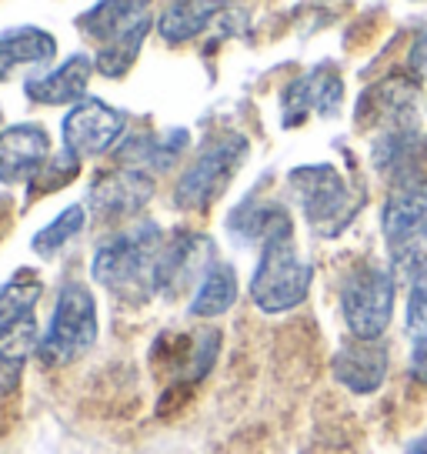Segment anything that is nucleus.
Returning a JSON list of instances; mask_svg holds the SVG:
<instances>
[{"label": "nucleus", "instance_id": "nucleus-1", "mask_svg": "<svg viewBox=\"0 0 427 454\" xmlns=\"http://www.w3.org/2000/svg\"><path fill=\"white\" fill-rule=\"evenodd\" d=\"M160 247H164V231L154 221H141V224L128 227L120 234H111L107 241L97 244L94 261H90V274L114 298L128 301V304H141V301L157 294Z\"/></svg>", "mask_w": 427, "mask_h": 454}, {"label": "nucleus", "instance_id": "nucleus-2", "mask_svg": "<svg viewBox=\"0 0 427 454\" xmlns=\"http://www.w3.org/2000/svg\"><path fill=\"white\" fill-rule=\"evenodd\" d=\"M151 24V0H97L77 17V27L100 47L94 57L97 71L111 81H120L137 64Z\"/></svg>", "mask_w": 427, "mask_h": 454}, {"label": "nucleus", "instance_id": "nucleus-3", "mask_svg": "<svg viewBox=\"0 0 427 454\" xmlns=\"http://www.w3.org/2000/svg\"><path fill=\"white\" fill-rule=\"evenodd\" d=\"M311 278V264L300 261L298 247H294V227H284L260 244V261L251 278V301L257 304V311L264 314L294 311L307 298Z\"/></svg>", "mask_w": 427, "mask_h": 454}, {"label": "nucleus", "instance_id": "nucleus-4", "mask_svg": "<svg viewBox=\"0 0 427 454\" xmlns=\"http://www.w3.org/2000/svg\"><path fill=\"white\" fill-rule=\"evenodd\" d=\"M287 181L311 231L321 238H338L354 221L357 207L364 200L334 164H304L291 170Z\"/></svg>", "mask_w": 427, "mask_h": 454}, {"label": "nucleus", "instance_id": "nucleus-5", "mask_svg": "<svg viewBox=\"0 0 427 454\" xmlns=\"http://www.w3.org/2000/svg\"><path fill=\"white\" fill-rule=\"evenodd\" d=\"M247 137L244 134H221L211 137L198 151L174 187V204L181 211H207L214 200L230 187L234 174L247 160Z\"/></svg>", "mask_w": 427, "mask_h": 454}, {"label": "nucleus", "instance_id": "nucleus-6", "mask_svg": "<svg viewBox=\"0 0 427 454\" xmlns=\"http://www.w3.org/2000/svg\"><path fill=\"white\" fill-rule=\"evenodd\" d=\"M97 340V301L90 287L81 281H67L58 291V304L50 314L47 334L37 344L43 364H71L87 355Z\"/></svg>", "mask_w": 427, "mask_h": 454}, {"label": "nucleus", "instance_id": "nucleus-7", "mask_svg": "<svg viewBox=\"0 0 427 454\" xmlns=\"http://www.w3.org/2000/svg\"><path fill=\"white\" fill-rule=\"evenodd\" d=\"M341 314L354 338L377 340L394 314V274L377 264H357L341 287Z\"/></svg>", "mask_w": 427, "mask_h": 454}, {"label": "nucleus", "instance_id": "nucleus-8", "mask_svg": "<svg viewBox=\"0 0 427 454\" xmlns=\"http://www.w3.org/2000/svg\"><path fill=\"white\" fill-rule=\"evenodd\" d=\"M124 128H128L124 111H117L100 98H84L67 111L60 124V137L71 154L84 160V157H100L114 151L124 141Z\"/></svg>", "mask_w": 427, "mask_h": 454}, {"label": "nucleus", "instance_id": "nucleus-9", "mask_svg": "<svg viewBox=\"0 0 427 454\" xmlns=\"http://www.w3.org/2000/svg\"><path fill=\"white\" fill-rule=\"evenodd\" d=\"M214 261H217V251L211 238L190 234V231L174 234L171 241H164L157 257V294L177 298L190 284H200Z\"/></svg>", "mask_w": 427, "mask_h": 454}, {"label": "nucleus", "instance_id": "nucleus-10", "mask_svg": "<svg viewBox=\"0 0 427 454\" xmlns=\"http://www.w3.org/2000/svg\"><path fill=\"white\" fill-rule=\"evenodd\" d=\"M151 198H154V177L141 168L120 164L90 187L87 211H94L100 221H124V217H134Z\"/></svg>", "mask_w": 427, "mask_h": 454}, {"label": "nucleus", "instance_id": "nucleus-11", "mask_svg": "<svg viewBox=\"0 0 427 454\" xmlns=\"http://www.w3.org/2000/svg\"><path fill=\"white\" fill-rule=\"evenodd\" d=\"M387 251H398L404 244L417 241L427 234V177H404L398 184H391V194L384 200L381 214Z\"/></svg>", "mask_w": 427, "mask_h": 454}, {"label": "nucleus", "instance_id": "nucleus-12", "mask_svg": "<svg viewBox=\"0 0 427 454\" xmlns=\"http://www.w3.org/2000/svg\"><path fill=\"white\" fill-rule=\"evenodd\" d=\"M414 104H417V81L408 77H387L364 90L357 100V124L361 128H411Z\"/></svg>", "mask_w": 427, "mask_h": 454}, {"label": "nucleus", "instance_id": "nucleus-13", "mask_svg": "<svg viewBox=\"0 0 427 454\" xmlns=\"http://www.w3.org/2000/svg\"><path fill=\"white\" fill-rule=\"evenodd\" d=\"M341 100H344L341 74L334 71V67H328V64H321V67H314L304 77L287 84L284 98H281L284 128L300 124L307 114H324V117H330V114H338Z\"/></svg>", "mask_w": 427, "mask_h": 454}, {"label": "nucleus", "instance_id": "nucleus-14", "mask_svg": "<svg viewBox=\"0 0 427 454\" xmlns=\"http://www.w3.org/2000/svg\"><path fill=\"white\" fill-rule=\"evenodd\" d=\"M50 157V134L41 124L0 130V184H30Z\"/></svg>", "mask_w": 427, "mask_h": 454}, {"label": "nucleus", "instance_id": "nucleus-15", "mask_svg": "<svg viewBox=\"0 0 427 454\" xmlns=\"http://www.w3.org/2000/svg\"><path fill=\"white\" fill-rule=\"evenodd\" d=\"M387 348L377 340H364V338H354L347 340L341 351L334 355V378L347 387V391H354V395H374L387 378Z\"/></svg>", "mask_w": 427, "mask_h": 454}, {"label": "nucleus", "instance_id": "nucleus-16", "mask_svg": "<svg viewBox=\"0 0 427 454\" xmlns=\"http://www.w3.org/2000/svg\"><path fill=\"white\" fill-rule=\"evenodd\" d=\"M94 71H97V64L90 57L74 54L60 64L58 71L37 74V77L24 81V94H27V100L41 104V107H60V104L74 107L77 100H84Z\"/></svg>", "mask_w": 427, "mask_h": 454}, {"label": "nucleus", "instance_id": "nucleus-17", "mask_svg": "<svg viewBox=\"0 0 427 454\" xmlns=\"http://www.w3.org/2000/svg\"><path fill=\"white\" fill-rule=\"evenodd\" d=\"M58 57V37L41 27H14L0 34V81H7L17 67H41Z\"/></svg>", "mask_w": 427, "mask_h": 454}, {"label": "nucleus", "instance_id": "nucleus-18", "mask_svg": "<svg viewBox=\"0 0 427 454\" xmlns=\"http://www.w3.org/2000/svg\"><path fill=\"white\" fill-rule=\"evenodd\" d=\"M190 144L187 130H167V134H137L120 144V164L128 168H151V170H167L171 164L181 160V154Z\"/></svg>", "mask_w": 427, "mask_h": 454}, {"label": "nucleus", "instance_id": "nucleus-19", "mask_svg": "<svg viewBox=\"0 0 427 454\" xmlns=\"http://www.w3.org/2000/svg\"><path fill=\"white\" fill-rule=\"evenodd\" d=\"M221 7L224 0H174L157 17V30L167 43H187L211 27Z\"/></svg>", "mask_w": 427, "mask_h": 454}, {"label": "nucleus", "instance_id": "nucleus-20", "mask_svg": "<svg viewBox=\"0 0 427 454\" xmlns=\"http://www.w3.org/2000/svg\"><path fill=\"white\" fill-rule=\"evenodd\" d=\"M237 301V274L224 261H214L207 274L200 278V284L194 287V298L187 304V314L194 317H221L228 314Z\"/></svg>", "mask_w": 427, "mask_h": 454}, {"label": "nucleus", "instance_id": "nucleus-21", "mask_svg": "<svg viewBox=\"0 0 427 454\" xmlns=\"http://www.w3.org/2000/svg\"><path fill=\"white\" fill-rule=\"evenodd\" d=\"M228 227L234 238H241V241H268L274 238L277 231H284V227H294L291 224V214L281 207V204H257V200H244L237 211L228 217Z\"/></svg>", "mask_w": 427, "mask_h": 454}, {"label": "nucleus", "instance_id": "nucleus-22", "mask_svg": "<svg viewBox=\"0 0 427 454\" xmlns=\"http://www.w3.org/2000/svg\"><path fill=\"white\" fill-rule=\"evenodd\" d=\"M41 278L30 270H17L11 281L0 284V334L17 327L20 321H27L34 304L41 301Z\"/></svg>", "mask_w": 427, "mask_h": 454}, {"label": "nucleus", "instance_id": "nucleus-23", "mask_svg": "<svg viewBox=\"0 0 427 454\" xmlns=\"http://www.w3.org/2000/svg\"><path fill=\"white\" fill-rule=\"evenodd\" d=\"M37 344H41V338H37L34 317H27V321H20L17 327L0 334V387H7V384H14L20 378V368L37 351Z\"/></svg>", "mask_w": 427, "mask_h": 454}, {"label": "nucleus", "instance_id": "nucleus-24", "mask_svg": "<svg viewBox=\"0 0 427 454\" xmlns=\"http://www.w3.org/2000/svg\"><path fill=\"white\" fill-rule=\"evenodd\" d=\"M84 224H87V204H71V207H64L50 224L41 227V231L34 234V241H30L34 254H41V257L60 254V251L84 231Z\"/></svg>", "mask_w": 427, "mask_h": 454}, {"label": "nucleus", "instance_id": "nucleus-25", "mask_svg": "<svg viewBox=\"0 0 427 454\" xmlns=\"http://www.w3.org/2000/svg\"><path fill=\"white\" fill-rule=\"evenodd\" d=\"M408 334H411V378L427 384V284H414L411 287Z\"/></svg>", "mask_w": 427, "mask_h": 454}, {"label": "nucleus", "instance_id": "nucleus-26", "mask_svg": "<svg viewBox=\"0 0 427 454\" xmlns=\"http://www.w3.org/2000/svg\"><path fill=\"white\" fill-rule=\"evenodd\" d=\"M81 174V157L71 154L67 147L58 151V154L47 157V164L37 170V177L30 181V198H41V194H50V191H60L64 184H71L74 177Z\"/></svg>", "mask_w": 427, "mask_h": 454}, {"label": "nucleus", "instance_id": "nucleus-27", "mask_svg": "<svg viewBox=\"0 0 427 454\" xmlns=\"http://www.w3.org/2000/svg\"><path fill=\"white\" fill-rule=\"evenodd\" d=\"M411 67L417 77H427V27L411 43Z\"/></svg>", "mask_w": 427, "mask_h": 454}, {"label": "nucleus", "instance_id": "nucleus-28", "mask_svg": "<svg viewBox=\"0 0 427 454\" xmlns=\"http://www.w3.org/2000/svg\"><path fill=\"white\" fill-rule=\"evenodd\" d=\"M411 454H427V431L411 444Z\"/></svg>", "mask_w": 427, "mask_h": 454}, {"label": "nucleus", "instance_id": "nucleus-29", "mask_svg": "<svg viewBox=\"0 0 427 454\" xmlns=\"http://www.w3.org/2000/svg\"><path fill=\"white\" fill-rule=\"evenodd\" d=\"M317 4H324V0H317Z\"/></svg>", "mask_w": 427, "mask_h": 454}]
</instances>
